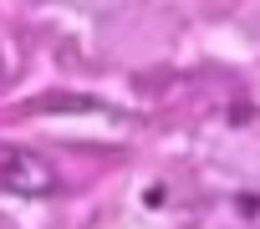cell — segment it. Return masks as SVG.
I'll use <instances>...</instances> for the list:
<instances>
[{"mask_svg": "<svg viewBox=\"0 0 260 229\" xmlns=\"http://www.w3.org/2000/svg\"><path fill=\"white\" fill-rule=\"evenodd\" d=\"M0 188H11L21 199H51L61 188V173L46 153L21 148V143H0Z\"/></svg>", "mask_w": 260, "mask_h": 229, "instance_id": "6da1fadb", "label": "cell"}]
</instances>
